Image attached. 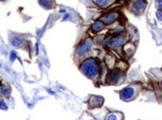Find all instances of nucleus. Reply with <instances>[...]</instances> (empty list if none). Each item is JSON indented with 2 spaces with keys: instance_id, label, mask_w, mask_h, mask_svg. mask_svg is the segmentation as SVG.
<instances>
[{
  "instance_id": "nucleus-1",
  "label": "nucleus",
  "mask_w": 162,
  "mask_h": 120,
  "mask_svg": "<svg viewBox=\"0 0 162 120\" xmlns=\"http://www.w3.org/2000/svg\"><path fill=\"white\" fill-rule=\"evenodd\" d=\"M81 68H82L83 71L86 74V75L90 78L96 76L99 69L98 62L94 59H87L82 64Z\"/></svg>"
},
{
  "instance_id": "nucleus-2",
  "label": "nucleus",
  "mask_w": 162,
  "mask_h": 120,
  "mask_svg": "<svg viewBox=\"0 0 162 120\" xmlns=\"http://www.w3.org/2000/svg\"><path fill=\"white\" fill-rule=\"evenodd\" d=\"M122 71L119 69L112 71L107 76V83L110 84H117L121 79Z\"/></svg>"
},
{
  "instance_id": "nucleus-3",
  "label": "nucleus",
  "mask_w": 162,
  "mask_h": 120,
  "mask_svg": "<svg viewBox=\"0 0 162 120\" xmlns=\"http://www.w3.org/2000/svg\"><path fill=\"white\" fill-rule=\"evenodd\" d=\"M125 40V37L123 35H118L110 40H109L107 44L108 46L113 47V48H118L119 47H121L122 44H124Z\"/></svg>"
},
{
  "instance_id": "nucleus-4",
  "label": "nucleus",
  "mask_w": 162,
  "mask_h": 120,
  "mask_svg": "<svg viewBox=\"0 0 162 120\" xmlns=\"http://www.w3.org/2000/svg\"><path fill=\"white\" fill-rule=\"evenodd\" d=\"M92 46V41L90 39H87V41H84V43L77 49V54L79 56L85 54L86 53L90 50Z\"/></svg>"
},
{
  "instance_id": "nucleus-5",
  "label": "nucleus",
  "mask_w": 162,
  "mask_h": 120,
  "mask_svg": "<svg viewBox=\"0 0 162 120\" xmlns=\"http://www.w3.org/2000/svg\"><path fill=\"white\" fill-rule=\"evenodd\" d=\"M134 93V89L131 87H127L123 89L120 93V96L122 100L127 101L133 97Z\"/></svg>"
},
{
  "instance_id": "nucleus-6",
  "label": "nucleus",
  "mask_w": 162,
  "mask_h": 120,
  "mask_svg": "<svg viewBox=\"0 0 162 120\" xmlns=\"http://www.w3.org/2000/svg\"><path fill=\"white\" fill-rule=\"evenodd\" d=\"M118 17H119V15L116 12L110 13L104 17V22L106 24H110V23L114 22L118 18Z\"/></svg>"
},
{
  "instance_id": "nucleus-7",
  "label": "nucleus",
  "mask_w": 162,
  "mask_h": 120,
  "mask_svg": "<svg viewBox=\"0 0 162 120\" xmlns=\"http://www.w3.org/2000/svg\"><path fill=\"white\" fill-rule=\"evenodd\" d=\"M104 103V98L99 96H94L90 100V104L92 107H101Z\"/></svg>"
},
{
  "instance_id": "nucleus-8",
  "label": "nucleus",
  "mask_w": 162,
  "mask_h": 120,
  "mask_svg": "<svg viewBox=\"0 0 162 120\" xmlns=\"http://www.w3.org/2000/svg\"><path fill=\"white\" fill-rule=\"evenodd\" d=\"M104 28V23L99 20L94 23L92 26V30L93 32H99Z\"/></svg>"
},
{
  "instance_id": "nucleus-9",
  "label": "nucleus",
  "mask_w": 162,
  "mask_h": 120,
  "mask_svg": "<svg viewBox=\"0 0 162 120\" xmlns=\"http://www.w3.org/2000/svg\"><path fill=\"white\" fill-rule=\"evenodd\" d=\"M146 2L144 1H137L133 5L134 8L137 11L143 10L146 8Z\"/></svg>"
},
{
  "instance_id": "nucleus-10",
  "label": "nucleus",
  "mask_w": 162,
  "mask_h": 120,
  "mask_svg": "<svg viewBox=\"0 0 162 120\" xmlns=\"http://www.w3.org/2000/svg\"><path fill=\"white\" fill-rule=\"evenodd\" d=\"M0 92L3 95H5L6 97H8V95L10 94V89L6 86H2L0 88Z\"/></svg>"
},
{
  "instance_id": "nucleus-11",
  "label": "nucleus",
  "mask_w": 162,
  "mask_h": 120,
  "mask_svg": "<svg viewBox=\"0 0 162 120\" xmlns=\"http://www.w3.org/2000/svg\"><path fill=\"white\" fill-rule=\"evenodd\" d=\"M95 2V4H97L98 6H100V7H104V8L106 7L108 4L110 3V1H107V0H100V1H96V2Z\"/></svg>"
},
{
  "instance_id": "nucleus-12",
  "label": "nucleus",
  "mask_w": 162,
  "mask_h": 120,
  "mask_svg": "<svg viewBox=\"0 0 162 120\" xmlns=\"http://www.w3.org/2000/svg\"><path fill=\"white\" fill-rule=\"evenodd\" d=\"M23 44V41L19 38H15L12 40V44L14 47H19Z\"/></svg>"
},
{
  "instance_id": "nucleus-13",
  "label": "nucleus",
  "mask_w": 162,
  "mask_h": 120,
  "mask_svg": "<svg viewBox=\"0 0 162 120\" xmlns=\"http://www.w3.org/2000/svg\"><path fill=\"white\" fill-rule=\"evenodd\" d=\"M0 108H1L2 110L8 109V106H7V104H6L5 101H3V100H2V101H0Z\"/></svg>"
},
{
  "instance_id": "nucleus-14",
  "label": "nucleus",
  "mask_w": 162,
  "mask_h": 120,
  "mask_svg": "<svg viewBox=\"0 0 162 120\" xmlns=\"http://www.w3.org/2000/svg\"><path fill=\"white\" fill-rule=\"evenodd\" d=\"M41 4H42L44 6L47 7V6H51V5L53 4V2L51 1H43V2H40Z\"/></svg>"
},
{
  "instance_id": "nucleus-15",
  "label": "nucleus",
  "mask_w": 162,
  "mask_h": 120,
  "mask_svg": "<svg viewBox=\"0 0 162 120\" xmlns=\"http://www.w3.org/2000/svg\"><path fill=\"white\" fill-rule=\"evenodd\" d=\"M106 120H118V119H117V117H116V115L110 114V115H109L107 117Z\"/></svg>"
},
{
  "instance_id": "nucleus-16",
  "label": "nucleus",
  "mask_w": 162,
  "mask_h": 120,
  "mask_svg": "<svg viewBox=\"0 0 162 120\" xmlns=\"http://www.w3.org/2000/svg\"><path fill=\"white\" fill-rule=\"evenodd\" d=\"M156 16H157V17L158 18V20H161L162 21V11H158V12L156 13Z\"/></svg>"
},
{
  "instance_id": "nucleus-17",
  "label": "nucleus",
  "mask_w": 162,
  "mask_h": 120,
  "mask_svg": "<svg viewBox=\"0 0 162 120\" xmlns=\"http://www.w3.org/2000/svg\"><path fill=\"white\" fill-rule=\"evenodd\" d=\"M157 5H158V8H160V9H161L162 10V0L158 1V2H157Z\"/></svg>"
},
{
  "instance_id": "nucleus-18",
  "label": "nucleus",
  "mask_w": 162,
  "mask_h": 120,
  "mask_svg": "<svg viewBox=\"0 0 162 120\" xmlns=\"http://www.w3.org/2000/svg\"><path fill=\"white\" fill-rule=\"evenodd\" d=\"M15 58H16V55H15V53L14 52H12L11 54V61H14L15 59Z\"/></svg>"
},
{
  "instance_id": "nucleus-19",
  "label": "nucleus",
  "mask_w": 162,
  "mask_h": 120,
  "mask_svg": "<svg viewBox=\"0 0 162 120\" xmlns=\"http://www.w3.org/2000/svg\"><path fill=\"white\" fill-rule=\"evenodd\" d=\"M65 10H60V13H65Z\"/></svg>"
}]
</instances>
